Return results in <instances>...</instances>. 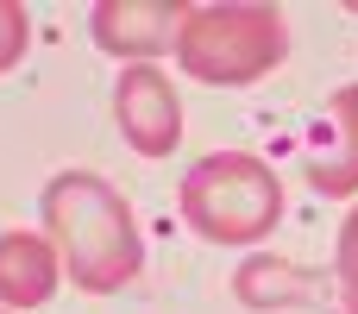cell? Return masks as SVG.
I'll return each instance as SVG.
<instances>
[{
  "mask_svg": "<svg viewBox=\"0 0 358 314\" xmlns=\"http://www.w3.org/2000/svg\"><path fill=\"white\" fill-rule=\"evenodd\" d=\"M334 283H340V314H358V208L346 214L334 245Z\"/></svg>",
  "mask_w": 358,
  "mask_h": 314,
  "instance_id": "cell-8",
  "label": "cell"
},
{
  "mask_svg": "<svg viewBox=\"0 0 358 314\" xmlns=\"http://www.w3.org/2000/svg\"><path fill=\"white\" fill-rule=\"evenodd\" d=\"M0 314H6V308H0Z\"/></svg>",
  "mask_w": 358,
  "mask_h": 314,
  "instance_id": "cell-10",
  "label": "cell"
},
{
  "mask_svg": "<svg viewBox=\"0 0 358 314\" xmlns=\"http://www.w3.org/2000/svg\"><path fill=\"white\" fill-rule=\"evenodd\" d=\"M302 170L315 195H358V82L327 101V126L315 132Z\"/></svg>",
  "mask_w": 358,
  "mask_h": 314,
  "instance_id": "cell-6",
  "label": "cell"
},
{
  "mask_svg": "<svg viewBox=\"0 0 358 314\" xmlns=\"http://www.w3.org/2000/svg\"><path fill=\"white\" fill-rule=\"evenodd\" d=\"M25 44H31V13L19 0H0V76L25 57Z\"/></svg>",
  "mask_w": 358,
  "mask_h": 314,
  "instance_id": "cell-9",
  "label": "cell"
},
{
  "mask_svg": "<svg viewBox=\"0 0 358 314\" xmlns=\"http://www.w3.org/2000/svg\"><path fill=\"white\" fill-rule=\"evenodd\" d=\"M44 239L63 258V277L88 296H113L145 271V233L132 201L94 170H57L44 183Z\"/></svg>",
  "mask_w": 358,
  "mask_h": 314,
  "instance_id": "cell-1",
  "label": "cell"
},
{
  "mask_svg": "<svg viewBox=\"0 0 358 314\" xmlns=\"http://www.w3.org/2000/svg\"><path fill=\"white\" fill-rule=\"evenodd\" d=\"M189 0H101L88 13L94 25V44L107 57H126V63H157L164 50L182 44V25H189Z\"/></svg>",
  "mask_w": 358,
  "mask_h": 314,
  "instance_id": "cell-5",
  "label": "cell"
},
{
  "mask_svg": "<svg viewBox=\"0 0 358 314\" xmlns=\"http://www.w3.org/2000/svg\"><path fill=\"white\" fill-rule=\"evenodd\" d=\"M113 126L138 157H170L182 145V94L157 63H126L113 82Z\"/></svg>",
  "mask_w": 358,
  "mask_h": 314,
  "instance_id": "cell-4",
  "label": "cell"
},
{
  "mask_svg": "<svg viewBox=\"0 0 358 314\" xmlns=\"http://www.w3.org/2000/svg\"><path fill=\"white\" fill-rule=\"evenodd\" d=\"M283 57H289V19H283V6H258V0L195 6L182 25V44H176L182 76L201 88H252Z\"/></svg>",
  "mask_w": 358,
  "mask_h": 314,
  "instance_id": "cell-3",
  "label": "cell"
},
{
  "mask_svg": "<svg viewBox=\"0 0 358 314\" xmlns=\"http://www.w3.org/2000/svg\"><path fill=\"white\" fill-rule=\"evenodd\" d=\"M57 277H63V258L44 233L31 227H13L0 233V308H44L57 296Z\"/></svg>",
  "mask_w": 358,
  "mask_h": 314,
  "instance_id": "cell-7",
  "label": "cell"
},
{
  "mask_svg": "<svg viewBox=\"0 0 358 314\" xmlns=\"http://www.w3.org/2000/svg\"><path fill=\"white\" fill-rule=\"evenodd\" d=\"M176 208L208 245H258L264 233L283 227V176L264 157L208 151L201 164H189Z\"/></svg>",
  "mask_w": 358,
  "mask_h": 314,
  "instance_id": "cell-2",
  "label": "cell"
}]
</instances>
